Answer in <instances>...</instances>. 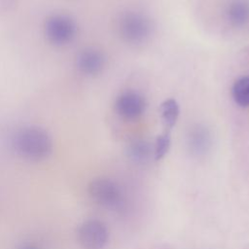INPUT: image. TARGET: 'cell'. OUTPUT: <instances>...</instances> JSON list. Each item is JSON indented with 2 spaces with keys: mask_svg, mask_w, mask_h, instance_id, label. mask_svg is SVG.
<instances>
[{
  "mask_svg": "<svg viewBox=\"0 0 249 249\" xmlns=\"http://www.w3.org/2000/svg\"><path fill=\"white\" fill-rule=\"evenodd\" d=\"M13 146L21 158L32 161L47 159L53 151L51 136L37 126H27L18 130L14 136Z\"/></svg>",
  "mask_w": 249,
  "mask_h": 249,
  "instance_id": "1",
  "label": "cell"
},
{
  "mask_svg": "<svg viewBox=\"0 0 249 249\" xmlns=\"http://www.w3.org/2000/svg\"><path fill=\"white\" fill-rule=\"evenodd\" d=\"M121 37L129 44H141L152 34V21L142 13L128 11L124 13L118 22Z\"/></svg>",
  "mask_w": 249,
  "mask_h": 249,
  "instance_id": "2",
  "label": "cell"
},
{
  "mask_svg": "<svg viewBox=\"0 0 249 249\" xmlns=\"http://www.w3.org/2000/svg\"><path fill=\"white\" fill-rule=\"evenodd\" d=\"M89 195L98 205L117 209L124 202V195L121 187L109 178H96L89 184Z\"/></svg>",
  "mask_w": 249,
  "mask_h": 249,
  "instance_id": "3",
  "label": "cell"
},
{
  "mask_svg": "<svg viewBox=\"0 0 249 249\" xmlns=\"http://www.w3.org/2000/svg\"><path fill=\"white\" fill-rule=\"evenodd\" d=\"M77 237L84 249H103L109 239V231L102 221L90 219L80 225Z\"/></svg>",
  "mask_w": 249,
  "mask_h": 249,
  "instance_id": "4",
  "label": "cell"
},
{
  "mask_svg": "<svg viewBox=\"0 0 249 249\" xmlns=\"http://www.w3.org/2000/svg\"><path fill=\"white\" fill-rule=\"evenodd\" d=\"M76 24L72 18L65 15H53L45 24V33L50 42L54 45L69 43L76 34Z\"/></svg>",
  "mask_w": 249,
  "mask_h": 249,
  "instance_id": "5",
  "label": "cell"
},
{
  "mask_svg": "<svg viewBox=\"0 0 249 249\" xmlns=\"http://www.w3.org/2000/svg\"><path fill=\"white\" fill-rule=\"evenodd\" d=\"M117 114L125 121H134L143 115L146 109L145 98L134 90L122 92L116 99Z\"/></svg>",
  "mask_w": 249,
  "mask_h": 249,
  "instance_id": "6",
  "label": "cell"
},
{
  "mask_svg": "<svg viewBox=\"0 0 249 249\" xmlns=\"http://www.w3.org/2000/svg\"><path fill=\"white\" fill-rule=\"evenodd\" d=\"M76 62L83 74L92 76L102 71L105 65V56L101 51L95 48H87L79 53Z\"/></svg>",
  "mask_w": 249,
  "mask_h": 249,
  "instance_id": "7",
  "label": "cell"
},
{
  "mask_svg": "<svg viewBox=\"0 0 249 249\" xmlns=\"http://www.w3.org/2000/svg\"><path fill=\"white\" fill-rule=\"evenodd\" d=\"M229 22L235 26H244L249 22V2L247 0H232L226 9Z\"/></svg>",
  "mask_w": 249,
  "mask_h": 249,
  "instance_id": "8",
  "label": "cell"
},
{
  "mask_svg": "<svg viewBox=\"0 0 249 249\" xmlns=\"http://www.w3.org/2000/svg\"><path fill=\"white\" fill-rule=\"evenodd\" d=\"M210 134L206 127L202 125L194 126L188 135V144L190 150L195 155H202L207 152L210 146Z\"/></svg>",
  "mask_w": 249,
  "mask_h": 249,
  "instance_id": "9",
  "label": "cell"
},
{
  "mask_svg": "<svg viewBox=\"0 0 249 249\" xmlns=\"http://www.w3.org/2000/svg\"><path fill=\"white\" fill-rule=\"evenodd\" d=\"M180 109L177 101L173 98L164 100L160 105V116L166 129H171L179 117Z\"/></svg>",
  "mask_w": 249,
  "mask_h": 249,
  "instance_id": "10",
  "label": "cell"
},
{
  "mask_svg": "<svg viewBox=\"0 0 249 249\" xmlns=\"http://www.w3.org/2000/svg\"><path fill=\"white\" fill-rule=\"evenodd\" d=\"M232 98L240 107H249V76L236 80L231 89Z\"/></svg>",
  "mask_w": 249,
  "mask_h": 249,
  "instance_id": "11",
  "label": "cell"
},
{
  "mask_svg": "<svg viewBox=\"0 0 249 249\" xmlns=\"http://www.w3.org/2000/svg\"><path fill=\"white\" fill-rule=\"evenodd\" d=\"M151 153L150 145L143 140H136L128 148L129 157L137 162H143L148 160Z\"/></svg>",
  "mask_w": 249,
  "mask_h": 249,
  "instance_id": "12",
  "label": "cell"
},
{
  "mask_svg": "<svg viewBox=\"0 0 249 249\" xmlns=\"http://www.w3.org/2000/svg\"><path fill=\"white\" fill-rule=\"evenodd\" d=\"M170 147V130L166 129L158 136L155 144V159L157 160L162 159L168 152Z\"/></svg>",
  "mask_w": 249,
  "mask_h": 249,
  "instance_id": "13",
  "label": "cell"
},
{
  "mask_svg": "<svg viewBox=\"0 0 249 249\" xmlns=\"http://www.w3.org/2000/svg\"><path fill=\"white\" fill-rule=\"evenodd\" d=\"M19 249H40L38 246L36 245H32V244H28V245H24L22 247H20Z\"/></svg>",
  "mask_w": 249,
  "mask_h": 249,
  "instance_id": "14",
  "label": "cell"
}]
</instances>
